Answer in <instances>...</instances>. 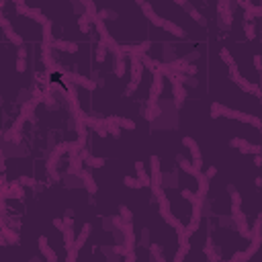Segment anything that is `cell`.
<instances>
[{
	"mask_svg": "<svg viewBox=\"0 0 262 262\" xmlns=\"http://www.w3.org/2000/svg\"><path fill=\"white\" fill-rule=\"evenodd\" d=\"M178 262H217L213 258V254L209 252L201 231L196 227H192L186 237H184V248H182V254L178 258Z\"/></svg>",
	"mask_w": 262,
	"mask_h": 262,
	"instance_id": "cell-6",
	"label": "cell"
},
{
	"mask_svg": "<svg viewBox=\"0 0 262 262\" xmlns=\"http://www.w3.org/2000/svg\"><path fill=\"white\" fill-rule=\"evenodd\" d=\"M199 151L203 168H215L225 176L248 231L256 242L262 239V151L201 145Z\"/></svg>",
	"mask_w": 262,
	"mask_h": 262,
	"instance_id": "cell-4",
	"label": "cell"
},
{
	"mask_svg": "<svg viewBox=\"0 0 262 262\" xmlns=\"http://www.w3.org/2000/svg\"><path fill=\"white\" fill-rule=\"evenodd\" d=\"M154 184L168 217L188 233L199 221L205 176L199 145L182 131L149 139Z\"/></svg>",
	"mask_w": 262,
	"mask_h": 262,
	"instance_id": "cell-2",
	"label": "cell"
},
{
	"mask_svg": "<svg viewBox=\"0 0 262 262\" xmlns=\"http://www.w3.org/2000/svg\"><path fill=\"white\" fill-rule=\"evenodd\" d=\"M104 39L123 53H141L149 43L156 18L145 2H92Z\"/></svg>",
	"mask_w": 262,
	"mask_h": 262,
	"instance_id": "cell-5",
	"label": "cell"
},
{
	"mask_svg": "<svg viewBox=\"0 0 262 262\" xmlns=\"http://www.w3.org/2000/svg\"><path fill=\"white\" fill-rule=\"evenodd\" d=\"M205 192L199 209L196 229L217 262H239L256 239L248 231L225 176L215 168H203Z\"/></svg>",
	"mask_w": 262,
	"mask_h": 262,
	"instance_id": "cell-3",
	"label": "cell"
},
{
	"mask_svg": "<svg viewBox=\"0 0 262 262\" xmlns=\"http://www.w3.org/2000/svg\"><path fill=\"white\" fill-rule=\"evenodd\" d=\"M84 121L68 80L51 72V88L37 98L10 135L2 137V188L18 182L47 184L59 151L78 149Z\"/></svg>",
	"mask_w": 262,
	"mask_h": 262,
	"instance_id": "cell-1",
	"label": "cell"
},
{
	"mask_svg": "<svg viewBox=\"0 0 262 262\" xmlns=\"http://www.w3.org/2000/svg\"><path fill=\"white\" fill-rule=\"evenodd\" d=\"M239 262H262V239H258L256 246H254Z\"/></svg>",
	"mask_w": 262,
	"mask_h": 262,
	"instance_id": "cell-7",
	"label": "cell"
}]
</instances>
